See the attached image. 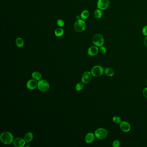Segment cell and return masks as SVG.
<instances>
[{"label":"cell","mask_w":147,"mask_h":147,"mask_svg":"<svg viewBox=\"0 0 147 147\" xmlns=\"http://www.w3.org/2000/svg\"><path fill=\"white\" fill-rule=\"evenodd\" d=\"M0 140L3 144L9 145L14 141V137L10 132H4L0 135Z\"/></svg>","instance_id":"obj_1"},{"label":"cell","mask_w":147,"mask_h":147,"mask_svg":"<svg viewBox=\"0 0 147 147\" xmlns=\"http://www.w3.org/2000/svg\"><path fill=\"white\" fill-rule=\"evenodd\" d=\"M95 137L99 139H104L107 137L108 131L105 129L99 128L95 130L94 132Z\"/></svg>","instance_id":"obj_2"},{"label":"cell","mask_w":147,"mask_h":147,"mask_svg":"<svg viewBox=\"0 0 147 147\" xmlns=\"http://www.w3.org/2000/svg\"><path fill=\"white\" fill-rule=\"evenodd\" d=\"M92 42L93 44L98 47L103 46L104 44V38L102 35L97 34L93 37Z\"/></svg>","instance_id":"obj_3"},{"label":"cell","mask_w":147,"mask_h":147,"mask_svg":"<svg viewBox=\"0 0 147 147\" xmlns=\"http://www.w3.org/2000/svg\"><path fill=\"white\" fill-rule=\"evenodd\" d=\"M86 22L83 19H79L75 22L74 24V28L77 32H82L86 28Z\"/></svg>","instance_id":"obj_4"},{"label":"cell","mask_w":147,"mask_h":147,"mask_svg":"<svg viewBox=\"0 0 147 147\" xmlns=\"http://www.w3.org/2000/svg\"><path fill=\"white\" fill-rule=\"evenodd\" d=\"M38 87L40 91H41V92H46L49 89V84L45 79H41L38 82Z\"/></svg>","instance_id":"obj_5"},{"label":"cell","mask_w":147,"mask_h":147,"mask_svg":"<svg viewBox=\"0 0 147 147\" xmlns=\"http://www.w3.org/2000/svg\"><path fill=\"white\" fill-rule=\"evenodd\" d=\"M104 70L103 67L101 66H95L93 67L91 70V73L95 77H99L104 72Z\"/></svg>","instance_id":"obj_6"},{"label":"cell","mask_w":147,"mask_h":147,"mask_svg":"<svg viewBox=\"0 0 147 147\" xmlns=\"http://www.w3.org/2000/svg\"><path fill=\"white\" fill-rule=\"evenodd\" d=\"M110 5L109 0H98L97 7L101 10H104L108 8Z\"/></svg>","instance_id":"obj_7"},{"label":"cell","mask_w":147,"mask_h":147,"mask_svg":"<svg viewBox=\"0 0 147 147\" xmlns=\"http://www.w3.org/2000/svg\"><path fill=\"white\" fill-rule=\"evenodd\" d=\"M92 74L91 72L86 71L82 74V81L83 83L87 84L89 83L92 79Z\"/></svg>","instance_id":"obj_8"},{"label":"cell","mask_w":147,"mask_h":147,"mask_svg":"<svg viewBox=\"0 0 147 147\" xmlns=\"http://www.w3.org/2000/svg\"><path fill=\"white\" fill-rule=\"evenodd\" d=\"M120 129L125 132H128L131 129V126L128 122L126 121H122L120 124Z\"/></svg>","instance_id":"obj_9"},{"label":"cell","mask_w":147,"mask_h":147,"mask_svg":"<svg viewBox=\"0 0 147 147\" xmlns=\"http://www.w3.org/2000/svg\"><path fill=\"white\" fill-rule=\"evenodd\" d=\"M26 141L21 138H17L13 141V144L16 147H22L25 145Z\"/></svg>","instance_id":"obj_10"},{"label":"cell","mask_w":147,"mask_h":147,"mask_svg":"<svg viewBox=\"0 0 147 147\" xmlns=\"http://www.w3.org/2000/svg\"><path fill=\"white\" fill-rule=\"evenodd\" d=\"M38 86V82L34 79H30L26 83V87L29 90H33Z\"/></svg>","instance_id":"obj_11"},{"label":"cell","mask_w":147,"mask_h":147,"mask_svg":"<svg viewBox=\"0 0 147 147\" xmlns=\"http://www.w3.org/2000/svg\"><path fill=\"white\" fill-rule=\"evenodd\" d=\"M99 52V49L98 47L96 46H92L89 48L88 50V54L89 56H94L97 55Z\"/></svg>","instance_id":"obj_12"},{"label":"cell","mask_w":147,"mask_h":147,"mask_svg":"<svg viewBox=\"0 0 147 147\" xmlns=\"http://www.w3.org/2000/svg\"><path fill=\"white\" fill-rule=\"evenodd\" d=\"M95 135L92 132H89L86 135L85 137V141L87 143H91L94 141L95 139Z\"/></svg>","instance_id":"obj_13"},{"label":"cell","mask_w":147,"mask_h":147,"mask_svg":"<svg viewBox=\"0 0 147 147\" xmlns=\"http://www.w3.org/2000/svg\"><path fill=\"white\" fill-rule=\"evenodd\" d=\"M104 73L108 76L111 77L114 75V71L110 67H107L104 71Z\"/></svg>","instance_id":"obj_14"},{"label":"cell","mask_w":147,"mask_h":147,"mask_svg":"<svg viewBox=\"0 0 147 147\" xmlns=\"http://www.w3.org/2000/svg\"><path fill=\"white\" fill-rule=\"evenodd\" d=\"M33 135L32 132H29L25 134L24 136V139L26 142H31L33 140Z\"/></svg>","instance_id":"obj_15"},{"label":"cell","mask_w":147,"mask_h":147,"mask_svg":"<svg viewBox=\"0 0 147 147\" xmlns=\"http://www.w3.org/2000/svg\"><path fill=\"white\" fill-rule=\"evenodd\" d=\"M55 33L56 37H60L63 36L64 34V30L61 28H57L55 30Z\"/></svg>","instance_id":"obj_16"},{"label":"cell","mask_w":147,"mask_h":147,"mask_svg":"<svg viewBox=\"0 0 147 147\" xmlns=\"http://www.w3.org/2000/svg\"><path fill=\"white\" fill-rule=\"evenodd\" d=\"M32 77L33 79H34L36 80H39L42 77L41 74L39 72H37V71H35L32 74Z\"/></svg>","instance_id":"obj_17"},{"label":"cell","mask_w":147,"mask_h":147,"mask_svg":"<svg viewBox=\"0 0 147 147\" xmlns=\"http://www.w3.org/2000/svg\"><path fill=\"white\" fill-rule=\"evenodd\" d=\"M16 45L19 48H22L24 44V40L21 38H18L16 40Z\"/></svg>","instance_id":"obj_18"},{"label":"cell","mask_w":147,"mask_h":147,"mask_svg":"<svg viewBox=\"0 0 147 147\" xmlns=\"http://www.w3.org/2000/svg\"><path fill=\"white\" fill-rule=\"evenodd\" d=\"M89 12L88 10H83L81 14V18L83 20H85V19H87L89 17Z\"/></svg>","instance_id":"obj_19"},{"label":"cell","mask_w":147,"mask_h":147,"mask_svg":"<svg viewBox=\"0 0 147 147\" xmlns=\"http://www.w3.org/2000/svg\"><path fill=\"white\" fill-rule=\"evenodd\" d=\"M103 13L100 9L96 10L94 12V17L96 19H100L102 17Z\"/></svg>","instance_id":"obj_20"},{"label":"cell","mask_w":147,"mask_h":147,"mask_svg":"<svg viewBox=\"0 0 147 147\" xmlns=\"http://www.w3.org/2000/svg\"><path fill=\"white\" fill-rule=\"evenodd\" d=\"M113 121L116 124H120V123L121 122V118H120L119 116H113Z\"/></svg>","instance_id":"obj_21"},{"label":"cell","mask_w":147,"mask_h":147,"mask_svg":"<svg viewBox=\"0 0 147 147\" xmlns=\"http://www.w3.org/2000/svg\"><path fill=\"white\" fill-rule=\"evenodd\" d=\"M84 87V85L82 82H79L75 86V90L78 91L82 90Z\"/></svg>","instance_id":"obj_22"},{"label":"cell","mask_w":147,"mask_h":147,"mask_svg":"<svg viewBox=\"0 0 147 147\" xmlns=\"http://www.w3.org/2000/svg\"><path fill=\"white\" fill-rule=\"evenodd\" d=\"M56 24L57 25V26H59L60 27H63L64 25V22L62 19H59L57 20L56 22Z\"/></svg>","instance_id":"obj_23"},{"label":"cell","mask_w":147,"mask_h":147,"mask_svg":"<svg viewBox=\"0 0 147 147\" xmlns=\"http://www.w3.org/2000/svg\"><path fill=\"white\" fill-rule=\"evenodd\" d=\"M112 145L113 147H119L120 145V143L118 140H115L113 142Z\"/></svg>","instance_id":"obj_24"},{"label":"cell","mask_w":147,"mask_h":147,"mask_svg":"<svg viewBox=\"0 0 147 147\" xmlns=\"http://www.w3.org/2000/svg\"><path fill=\"white\" fill-rule=\"evenodd\" d=\"M100 51L103 54H105L107 52V48L104 46H101L100 48Z\"/></svg>","instance_id":"obj_25"},{"label":"cell","mask_w":147,"mask_h":147,"mask_svg":"<svg viewBox=\"0 0 147 147\" xmlns=\"http://www.w3.org/2000/svg\"><path fill=\"white\" fill-rule=\"evenodd\" d=\"M142 34L144 35V36H147V26H144L142 30Z\"/></svg>","instance_id":"obj_26"},{"label":"cell","mask_w":147,"mask_h":147,"mask_svg":"<svg viewBox=\"0 0 147 147\" xmlns=\"http://www.w3.org/2000/svg\"><path fill=\"white\" fill-rule=\"evenodd\" d=\"M143 94L146 98H147V88H146L143 89Z\"/></svg>","instance_id":"obj_27"},{"label":"cell","mask_w":147,"mask_h":147,"mask_svg":"<svg viewBox=\"0 0 147 147\" xmlns=\"http://www.w3.org/2000/svg\"><path fill=\"white\" fill-rule=\"evenodd\" d=\"M144 42L145 45H146V46L147 47V36H146V38H145L144 40Z\"/></svg>","instance_id":"obj_28"},{"label":"cell","mask_w":147,"mask_h":147,"mask_svg":"<svg viewBox=\"0 0 147 147\" xmlns=\"http://www.w3.org/2000/svg\"><path fill=\"white\" fill-rule=\"evenodd\" d=\"M76 18H77V19H78V20H79V19H80L81 17L79 16H77V17H76Z\"/></svg>","instance_id":"obj_29"}]
</instances>
